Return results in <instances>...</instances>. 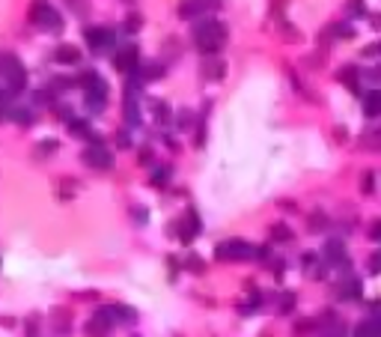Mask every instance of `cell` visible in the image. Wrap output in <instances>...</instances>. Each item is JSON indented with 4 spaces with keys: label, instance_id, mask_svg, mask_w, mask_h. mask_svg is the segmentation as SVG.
I'll use <instances>...</instances> for the list:
<instances>
[{
    "label": "cell",
    "instance_id": "obj_15",
    "mask_svg": "<svg viewBox=\"0 0 381 337\" xmlns=\"http://www.w3.org/2000/svg\"><path fill=\"white\" fill-rule=\"evenodd\" d=\"M51 331L60 337H69L72 334V317L63 310V307H54L51 310Z\"/></svg>",
    "mask_w": 381,
    "mask_h": 337
},
{
    "label": "cell",
    "instance_id": "obj_14",
    "mask_svg": "<svg viewBox=\"0 0 381 337\" xmlns=\"http://www.w3.org/2000/svg\"><path fill=\"white\" fill-rule=\"evenodd\" d=\"M69 134L72 138H81V141H89V143H102V138L92 131V125H89V120H72L69 123Z\"/></svg>",
    "mask_w": 381,
    "mask_h": 337
},
{
    "label": "cell",
    "instance_id": "obj_30",
    "mask_svg": "<svg viewBox=\"0 0 381 337\" xmlns=\"http://www.w3.org/2000/svg\"><path fill=\"white\" fill-rule=\"evenodd\" d=\"M84 331H87V337H110L113 328H107V325L99 322V320H89L87 325H84Z\"/></svg>",
    "mask_w": 381,
    "mask_h": 337
},
{
    "label": "cell",
    "instance_id": "obj_19",
    "mask_svg": "<svg viewBox=\"0 0 381 337\" xmlns=\"http://www.w3.org/2000/svg\"><path fill=\"white\" fill-rule=\"evenodd\" d=\"M143 30V12H137V9H128V15L122 18V24H120V33L125 36H134Z\"/></svg>",
    "mask_w": 381,
    "mask_h": 337
},
{
    "label": "cell",
    "instance_id": "obj_23",
    "mask_svg": "<svg viewBox=\"0 0 381 337\" xmlns=\"http://www.w3.org/2000/svg\"><path fill=\"white\" fill-rule=\"evenodd\" d=\"M364 114L366 117H381V89H372L364 96Z\"/></svg>",
    "mask_w": 381,
    "mask_h": 337
},
{
    "label": "cell",
    "instance_id": "obj_44",
    "mask_svg": "<svg viewBox=\"0 0 381 337\" xmlns=\"http://www.w3.org/2000/svg\"><path fill=\"white\" fill-rule=\"evenodd\" d=\"M304 63H307L310 69H319V66H325V54H310Z\"/></svg>",
    "mask_w": 381,
    "mask_h": 337
},
{
    "label": "cell",
    "instance_id": "obj_9",
    "mask_svg": "<svg viewBox=\"0 0 381 337\" xmlns=\"http://www.w3.org/2000/svg\"><path fill=\"white\" fill-rule=\"evenodd\" d=\"M200 233H203L200 212H197L194 206H188V209H185V215L179 218V242H182V245H190V242H194Z\"/></svg>",
    "mask_w": 381,
    "mask_h": 337
},
{
    "label": "cell",
    "instance_id": "obj_28",
    "mask_svg": "<svg viewBox=\"0 0 381 337\" xmlns=\"http://www.w3.org/2000/svg\"><path fill=\"white\" fill-rule=\"evenodd\" d=\"M190 125H194V110H188V107H179L176 110V131H190Z\"/></svg>",
    "mask_w": 381,
    "mask_h": 337
},
{
    "label": "cell",
    "instance_id": "obj_34",
    "mask_svg": "<svg viewBox=\"0 0 381 337\" xmlns=\"http://www.w3.org/2000/svg\"><path fill=\"white\" fill-rule=\"evenodd\" d=\"M131 221H134L137 227H146V224H149V209H146V206H131Z\"/></svg>",
    "mask_w": 381,
    "mask_h": 337
},
{
    "label": "cell",
    "instance_id": "obj_41",
    "mask_svg": "<svg viewBox=\"0 0 381 337\" xmlns=\"http://www.w3.org/2000/svg\"><path fill=\"white\" fill-rule=\"evenodd\" d=\"M366 268H369V275H381V251H378V254H372V257H369V263H366Z\"/></svg>",
    "mask_w": 381,
    "mask_h": 337
},
{
    "label": "cell",
    "instance_id": "obj_29",
    "mask_svg": "<svg viewBox=\"0 0 381 337\" xmlns=\"http://www.w3.org/2000/svg\"><path fill=\"white\" fill-rule=\"evenodd\" d=\"M66 6L72 9V15L81 18V21H84V18L89 15V9H92V3H89V0H66Z\"/></svg>",
    "mask_w": 381,
    "mask_h": 337
},
{
    "label": "cell",
    "instance_id": "obj_38",
    "mask_svg": "<svg viewBox=\"0 0 381 337\" xmlns=\"http://www.w3.org/2000/svg\"><path fill=\"white\" fill-rule=\"evenodd\" d=\"M346 6H348V15H351V18H364V15H366L364 0H348Z\"/></svg>",
    "mask_w": 381,
    "mask_h": 337
},
{
    "label": "cell",
    "instance_id": "obj_51",
    "mask_svg": "<svg viewBox=\"0 0 381 337\" xmlns=\"http://www.w3.org/2000/svg\"><path fill=\"white\" fill-rule=\"evenodd\" d=\"M369 81H381V66H378V69H372V72H369Z\"/></svg>",
    "mask_w": 381,
    "mask_h": 337
},
{
    "label": "cell",
    "instance_id": "obj_32",
    "mask_svg": "<svg viewBox=\"0 0 381 337\" xmlns=\"http://www.w3.org/2000/svg\"><path fill=\"white\" fill-rule=\"evenodd\" d=\"M185 268H188V272H194V275H206V263H203V257H200V254H188Z\"/></svg>",
    "mask_w": 381,
    "mask_h": 337
},
{
    "label": "cell",
    "instance_id": "obj_13",
    "mask_svg": "<svg viewBox=\"0 0 381 337\" xmlns=\"http://www.w3.org/2000/svg\"><path fill=\"white\" fill-rule=\"evenodd\" d=\"M146 105H149V110H152V120H155L161 128H167V125H176L173 110H170V105H167V102H161V99H149Z\"/></svg>",
    "mask_w": 381,
    "mask_h": 337
},
{
    "label": "cell",
    "instance_id": "obj_39",
    "mask_svg": "<svg viewBox=\"0 0 381 337\" xmlns=\"http://www.w3.org/2000/svg\"><path fill=\"white\" fill-rule=\"evenodd\" d=\"M75 188H78V182H75V179H63V182H60V197H63V200H69V197L75 194Z\"/></svg>",
    "mask_w": 381,
    "mask_h": 337
},
{
    "label": "cell",
    "instance_id": "obj_5",
    "mask_svg": "<svg viewBox=\"0 0 381 337\" xmlns=\"http://www.w3.org/2000/svg\"><path fill=\"white\" fill-rule=\"evenodd\" d=\"M256 257V245L244 242V239H226L215 248V260L221 263H239V260H250Z\"/></svg>",
    "mask_w": 381,
    "mask_h": 337
},
{
    "label": "cell",
    "instance_id": "obj_49",
    "mask_svg": "<svg viewBox=\"0 0 381 337\" xmlns=\"http://www.w3.org/2000/svg\"><path fill=\"white\" fill-rule=\"evenodd\" d=\"M310 328H313V322H310V320L295 322V334H304V331H310Z\"/></svg>",
    "mask_w": 381,
    "mask_h": 337
},
{
    "label": "cell",
    "instance_id": "obj_1",
    "mask_svg": "<svg viewBox=\"0 0 381 337\" xmlns=\"http://www.w3.org/2000/svg\"><path fill=\"white\" fill-rule=\"evenodd\" d=\"M190 42L203 57H218L226 45V24L218 18H200L190 24Z\"/></svg>",
    "mask_w": 381,
    "mask_h": 337
},
{
    "label": "cell",
    "instance_id": "obj_35",
    "mask_svg": "<svg viewBox=\"0 0 381 337\" xmlns=\"http://www.w3.org/2000/svg\"><path fill=\"white\" fill-rule=\"evenodd\" d=\"M280 27H283V39H286V42H301V39H304V36H301V30H298L295 24H289V21H283Z\"/></svg>",
    "mask_w": 381,
    "mask_h": 337
},
{
    "label": "cell",
    "instance_id": "obj_43",
    "mask_svg": "<svg viewBox=\"0 0 381 337\" xmlns=\"http://www.w3.org/2000/svg\"><path fill=\"white\" fill-rule=\"evenodd\" d=\"M137 161H140V164H146V167H149V164L155 161V155H152V149H149V146H143V149L137 152Z\"/></svg>",
    "mask_w": 381,
    "mask_h": 337
},
{
    "label": "cell",
    "instance_id": "obj_54",
    "mask_svg": "<svg viewBox=\"0 0 381 337\" xmlns=\"http://www.w3.org/2000/svg\"><path fill=\"white\" fill-rule=\"evenodd\" d=\"M176 337H179V334H176Z\"/></svg>",
    "mask_w": 381,
    "mask_h": 337
},
{
    "label": "cell",
    "instance_id": "obj_10",
    "mask_svg": "<svg viewBox=\"0 0 381 337\" xmlns=\"http://www.w3.org/2000/svg\"><path fill=\"white\" fill-rule=\"evenodd\" d=\"M78 87L84 89V96H102V99H107V93H110L107 81H104V78H102L96 69L81 72V78H78Z\"/></svg>",
    "mask_w": 381,
    "mask_h": 337
},
{
    "label": "cell",
    "instance_id": "obj_22",
    "mask_svg": "<svg viewBox=\"0 0 381 337\" xmlns=\"http://www.w3.org/2000/svg\"><path fill=\"white\" fill-rule=\"evenodd\" d=\"M60 102H57V93H54L51 87H42V89H36L33 93V107H57Z\"/></svg>",
    "mask_w": 381,
    "mask_h": 337
},
{
    "label": "cell",
    "instance_id": "obj_45",
    "mask_svg": "<svg viewBox=\"0 0 381 337\" xmlns=\"http://www.w3.org/2000/svg\"><path fill=\"white\" fill-rule=\"evenodd\" d=\"M378 54H381V42H372V45H366L364 51H361V57L369 60V57H378Z\"/></svg>",
    "mask_w": 381,
    "mask_h": 337
},
{
    "label": "cell",
    "instance_id": "obj_18",
    "mask_svg": "<svg viewBox=\"0 0 381 337\" xmlns=\"http://www.w3.org/2000/svg\"><path fill=\"white\" fill-rule=\"evenodd\" d=\"M328 39H354V27L348 21H337L325 30V36H319V42H328Z\"/></svg>",
    "mask_w": 381,
    "mask_h": 337
},
{
    "label": "cell",
    "instance_id": "obj_27",
    "mask_svg": "<svg viewBox=\"0 0 381 337\" xmlns=\"http://www.w3.org/2000/svg\"><path fill=\"white\" fill-rule=\"evenodd\" d=\"M57 149H60V141H57V138H45V141L36 143V159H48Z\"/></svg>",
    "mask_w": 381,
    "mask_h": 337
},
{
    "label": "cell",
    "instance_id": "obj_46",
    "mask_svg": "<svg viewBox=\"0 0 381 337\" xmlns=\"http://www.w3.org/2000/svg\"><path fill=\"white\" fill-rule=\"evenodd\" d=\"M116 143H120L122 149H128V146H131V134H128V128H122V131H116Z\"/></svg>",
    "mask_w": 381,
    "mask_h": 337
},
{
    "label": "cell",
    "instance_id": "obj_3",
    "mask_svg": "<svg viewBox=\"0 0 381 337\" xmlns=\"http://www.w3.org/2000/svg\"><path fill=\"white\" fill-rule=\"evenodd\" d=\"M27 18H30V24L39 27L42 33H63V27H66L63 15L51 6V0H33Z\"/></svg>",
    "mask_w": 381,
    "mask_h": 337
},
{
    "label": "cell",
    "instance_id": "obj_4",
    "mask_svg": "<svg viewBox=\"0 0 381 337\" xmlns=\"http://www.w3.org/2000/svg\"><path fill=\"white\" fill-rule=\"evenodd\" d=\"M84 42H87V48L96 57H102V54H113L120 45V39H116V30H110V27H104V24H87L84 27Z\"/></svg>",
    "mask_w": 381,
    "mask_h": 337
},
{
    "label": "cell",
    "instance_id": "obj_37",
    "mask_svg": "<svg viewBox=\"0 0 381 337\" xmlns=\"http://www.w3.org/2000/svg\"><path fill=\"white\" fill-rule=\"evenodd\" d=\"M361 296V284L358 281H348V286L343 284V289H340V299H358Z\"/></svg>",
    "mask_w": 381,
    "mask_h": 337
},
{
    "label": "cell",
    "instance_id": "obj_7",
    "mask_svg": "<svg viewBox=\"0 0 381 337\" xmlns=\"http://www.w3.org/2000/svg\"><path fill=\"white\" fill-rule=\"evenodd\" d=\"M81 161H84L87 167H92V170H113V164H116L113 152H110L104 143H89L87 149L81 152Z\"/></svg>",
    "mask_w": 381,
    "mask_h": 337
},
{
    "label": "cell",
    "instance_id": "obj_52",
    "mask_svg": "<svg viewBox=\"0 0 381 337\" xmlns=\"http://www.w3.org/2000/svg\"><path fill=\"white\" fill-rule=\"evenodd\" d=\"M122 3H125V6H137V0H122Z\"/></svg>",
    "mask_w": 381,
    "mask_h": 337
},
{
    "label": "cell",
    "instance_id": "obj_21",
    "mask_svg": "<svg viewBox=\"0 0 381 337\" xmlns=\"http://www.w3.org/2000/svg\"><path fill=\"white\" fill-rule=\"evenodd\" d=\"M337 81L346 84L351 93H361V84H358V66H343V69H337Z\"/></svg>",
    "mask_w": 381,
    "mask_h": 337
},
{
    "label": "cell",
    "instance_id": "obj_50",
    "mask_svg": "<svg viewBox=\"0 0 381 337\" xmlns=\"http://www.w3.org/2000/svg\"><path fill=\"white\" fill-rule=\"evenodd\" d=\"M369 239H375V242H381V218L369 227Z\"/></svg>",
    "mask_w": 381,
    "mask_h": 337
},
{
    "label": "cell",
    "instance_id": "obj_53",
    "mask_svg": "<svg viewBox=\"0 0 381 337\" xmlns=\"http://www.w3.org/2000/svg\"><path fill=\"white\" fill-rule=\"evenodd\" d=\"M134 337H137V334H134Z\"/></svg>",
    "mask_w": 381,
    "mask_h": 337
},
{
    "label": "cell",
    "instance_id": "obj_16",
    "mask_svg": "<svg viewBox=\"0 0 381 337\" xmlns=\"http://www.w3.org/2000/svg\"><path fill=\"white\" fill-rule=\"evenodd\" d=\"M6 120L24 125V128H30V125L36 123V110L33 107H24V105H12L9 110H6Z\"/></svg>",
    "mask_w": 381,
    "mask_h": 337
},
{
    "label": "cell",
    "instance_id": "obj_20",
    "mask_svg": "<svg viewBox=\"0 0 381 337\" xmlns=\"http://www.w3.org/2000/svg\"><path fill=\"white\" fill-rule=\"evenodd\" d=\"M170 179H173V167H170V164H155V167H152V176H149V182H152L155 188H167V185H170Z\"/></svg>",
    "mask_w": 381,
    "mask_h": 337
},
{
    "label": "cell",
    "instance_id": "obj_17",
    "mask_svg": "<svg viewBox=\"0 0 381 337\" xmlns=\"http://www.w3.org/2000/svg\"><path fill=\"white\" fill-rule=\"evenodd\" d=\"M325 260L334 263V266H346L348 268V257H346V248H343L340 239H330L328 245H325Z\"/></svg>",
    "mask_w": 381,
    "mask_h": 337
},
{
    "label": "cell",
    "instance_id": "obj_40",
    "mask_svg": "<svg viewBox=\"0 0 381 337\" xmlns=\"http://www.w3.org/2000/svg\"><path fill=\"white\" fill-rule=\"evenodd\" d=\"M295 307V296L292 293H283V299H280V313H292Z\"/></svg>",
    "mask_w": 381,
    "mask_h": 337
},
{
    "label": "cell",
    "instance_id": "obj_42",
    "mask_svg": "<svg viewBox=\"0 0 381 337\" xmlns=\"http://www.w3.org/2000/svg\"><path fill=\"white\" fill-rule=\"evenodd\" d=\"M372 188H375L372 173H364V176H361V191H364V194H372Z\"/></svg>",
    "mask_w": 381,
    "mask_h": 337
},
{
    "label": "cell",
    "instance_id": "obj_12",
    "mask_svg": "<svg viewBox=\"0 0 381 337\" xmlns=\"http://www.w3.org/2000/svg\"><path fill=\"white\" fill-rule=\"evenodd\" d=\"M200 75H203L206 81H224V78H226L224 57H203V63H200Z\"/></svg>",
    "mask_w": 381,
    "mask_h": 337
},
{
    "label": "cell",
    "instance_id": "obj_33",
    "mask_svg": "<svg viewBox=\"0 0 381 337\" xmlns=\"http://www.w3.org/2000/svg\"><path fill=\"white\" fill-rule=\"evenodd\" d=\"M271 239H274V242H292L295 233L289 230L286 224H274V227H271Z\"/></svg>",
    "mask_w": 381,
    "mask_h": 337
},
{
    "label": "cell",
    "instance_id": "obj_11",
    "mask_svg": "<svg viewBox=\"0 0 381 337\" xmlns=\"http://www.w3.org/2000/svg\"><path fill=\"white\" fill-rule=\"evenodd\" d=\"M51 60L60 63V66H78V63L84 60V51H81L78 45H72V42H63V45H57L51 51Z\"/></svg>",
    "mask_w": 381,
    "mask_h": 337
},
{
    "label": "cell",
    "instance_id": "obj_25",
    "mask_svg": "<svg viewBox=\"0 0 381 337\" xmlns=\"http://www.w3.org/2000/svg\"><path fill=\"white\" fill-rule=\"evenodd\" d=\"M113 317H116V322H122V325H134V322H137V310L128 307V304H113Z\"/></svg>",
    "mask_w": 381,
    "mask_h": 337
},
{
    "label": "cell",
    "instance_id": "obj_2",
    "mask_svg": "<svg viewBox=\"0 0 381 337\" xmlns=\"http://www.w3.org/2000/svg\"><path fill=\"white\" fill-rule=\"evenodd\" d=\"M0 87L12 99L27 89V69L12 51H0Z\"/></svg>",
    "mask_w": 381,
    "mask_h": 337
},
{
    "label": "cell",
    "instance_id": "obj_24",
    "mask_svg": "<svg viewBox=\"0 0 381 337\" xmlns=\"http://www.w3.org/2000/svg\"><path fill=\"white\" fill-rule=\"evenodd\" d=\"M48 87L60 96V93H66V89L78 87V78H72V75H54V78H48Z\"/></svg>",
    "mask_w": 381,
    "mask_h": 337
},
{
    "label": "cell",
    "instance_id": "obj_8",
    "mask_svg": "<svg viewBox=\"0 0 381 337\" xmlns=\"http://www.w3.org/2000/svg\"><path fill=\"white\" fill-rule=\"evenodd\" d=\"M221 0H182L179 3V18L182 21H200V18H208L211 9H218Z\"/></svg>",
    "mask_w": 381,
    "mask_h": 337
},
{
    "label": "cell",
    "instance_id": "obj_31",
    "mask_svg": "<svg viewBox=\"0 0 381 337\" xmlns=\"http://www.w3.org/2000/svg\"><path fill=\"white\" fill-rule=\"evenodd\" d=\"M354 334L358 337H381V331H378V325H375L372 320H364L358 328H354Z\"/></svg>",
    "mask_w": 381,
    "mask_h": 337
},
{
    "label": "cell",
    "instance_id": "obj_47",
    "mask_svg": "<svg viewBox=\"0 0 381 337\" xmlns=\"http://www.w3.org/2000/svg\"><path fill=\"white\" fill-rule=\"evenodd\" d=\"M361 146H364V149H366V146H369V149H381V138H378V134H375V138L366 134L364 141H361Z\"/></svg>",
    "mask_w": 381,
    "mask_h": 337
},
{
    "label": "cell",
    "instance_id": "obj_26",
    "mask_svg": "<svg viewBox=\"0 0 381 337\" xmlns=\"http://www.w3.org/2000/svg\"><path fill=\"white\" fill-rule=\"evenodd\" d=\"M84 105H87L89 117H102L104 110H107V99H102V96H84Z\"/></svg>",
    "mask_w": 381,
    "mask_h": 337
},
{
    "label": "cell",
    "instance_id": "obj_6",
    "mask_svg": "<svg viewBox=\"0 0 381 337\" xmlns=\"http://www.w3.org/2000/svg\"><path fill=\"white\" fill-rule=\"evenodd\" d=\"M140 63H143V57H140V48L134 42H125V45H120V48L113 51V66H116L125 78L134 75V72L140 69Z\"/></svg>",
    "mask_w": 381,
    "mask_h": 337
},
{
    "label": "cell",
    "instance_id": "obj_48",
    "mask_svg": "<svg viewBox=\"0 0 381 337\" xmlns=\"http://www.w3.org/2000/svg\"><path fill=\"white\" fill-rule=\"evenodd\" d=\"M167 266H170V281H176V275H179V260H176V257H167Z\"/></svg>",
    "mask_w": 381,
    "mask_h": 337
},
{
    "label": "cell",
    "instance_id": "obj_36",
    "mask_svg": "<svg viewBox=\"0 0 381 337\" xmlns=\"http://www.w3.org/2000/svg\"><path fill=\"white\" fill-rule=\"evenodd\" d=\"M325 227H328V215H325V212H313L310 215V230L319 233V230H325Z\"/></svg>",
    "mask_w": 381,
    "mask_h": 337
}]
</instances>
